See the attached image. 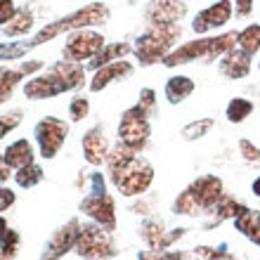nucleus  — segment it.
<instances>
[{"instance_id":"37","label":"nucleus","mask_w":260,"mask_h":260,"mask_svg":"<svg viewBox=\"0 0 260 260\" xmlns=\"http://www.w3.org/2000/svg\"><path fill=\"white\" fill-rule=\"evenodd\" d=\"M234 10L239 17H248L253 12V0H234Z\"/></svg>"},{"instance_id":"16","label":"nucleus","mask_w":260,"mask_h":260,"mask_svg":"<svg viewBox=\"0 0 260 260\" xmlns=\"http://www.w3.org/2000/svg\"><path fill=\"white\" fill-rule=\"evenodd\" d=\"M81 147H83V154H85V161L90 166H102L107 164L109 158V151H111V144L107 140L102 128H92L88 130L81 140Z\"/></svg>"},{"instance_id":"9","label":"nucleus","mask_w":260,"mask_h":260,"mask_svg":"<svg viewBox=\"0 0 260 260\" xmlns=\"http://www.w3.org/2000/svg\"><path fill=\"white\" fill-rule=\"evenodd\" d=\"M232 14H234L232 0H218V3L204 7L201 12H197V17L192 21V31L197 36H206L211 31H218V28L230 24Z\"/></svg>"},{"instance_id":"19","label":"nucleus","mask_w":260,"mask_h":260,"mask_svg":"<svg viewBox=\"0 0 260 260\" xmlns=\"http://www.w3.org/2000/svg\"><path fill=\"white\" fill-rule=\"evenodd\" d=\"M36 158V151H34V144L28 140H14L12 144H7L5 151H3V164H7L10 168H24V166H31Z\"/></svg>"},{"instance_id":"40","label":"nucleus","mask_w":260,"mask_h":260,"mask_svg":"<svg viewBox=\"0 0 260 260\" xmlns=\"http://www.w3.org/2000/svg\"><path fill=\"white\" fill-rule=\"evenodd\" d=\"M251 189H253V194H255V197L260 199V175H258V178L253 180V185H251Z\"/></svg>"},{"instance_id":"23","label":"nucleus","mask_w":260,"mask_h":260,"mask_svg":"<svg viewBox=\"0 0 260 260\" xmlns=\"http://www.w3.org/2000/svg\"><path fill=\"white\" fill-rule=\"evenodd\" d=\"M234 227L239 230L246 239H251L255 246H260V211H244L234 218Z\"/></svg>"},{"instance_id":"17","label":"nucleus","mask_w":260,"mask_h":260,"mask_svg":"<svg viewBox=\"0 0 260 260\" xmlns=\"http://www.w3.org/2000/svg\"><path fill=\"white\" fill-rule=\"evenodd\" d=\"M50 71L62 81L64 90L67 92H71V90H78L83 88L88 81V76H85V67H83L81 62H71V59H59V62H55L52 67H50Z\"/></svg>"},{"instance_id":"13","label":"nucleus","mask_w":260,"mask_h":260,"mask_svg":"<svg viewBox=\"0 0 260 260\" xmlns=\"http://www.w3.org/2000/svg\"><path fill=\"white\" fill-rule=\"evenodd\" d=\"M67 92L62 85V81L57 78L52 71H45V74L31 76L26 83H24V97L26 100H52V97Z\"/></svg>"},{"instance_id":"2","label":"nucleus","mask_w":260,"mask_h":260,"mask_svg":"<svg viewBox=\"0 0 260 260\" xmlns=\"http://www.w3.org/2000/svg\"><path fill=\"white\" fill-rule=\"evenodd\" d=\"M237 36H239V31H227V34H220V36H201V38L187 41L173 50L161 64L173 69V67L189 64L194 59H208V62L220 59L230 50L237 48Z\"/></svg>"},{"instance_id":"30","label":"nucleus","mask_w":260,"mask_h":260,"mask_svg":"<svg viewBox=\"0 0 260 260\" xmlns=\"http://www.w3.org/2000/svg\"><path fill=\"white\" fill-rule=\"evenodd\" d=\"M14 180H17V185L24 187V189H31V187H36L38 182L43 180V168L41 166H24V168H19V171L14 173Z\"/></svg>"},{"instance_id":"34","label":"nucleus","mask_w":260,"mask_h":260,"mask_svg":"<svg viewBox=\"0 0 260 260\" xmlns=\"http://www.w3.org/2000/svg\"><path fill=\"white\" fill-rule=\"evenodd\" d=\"M239 151L244 161L251 166H260V147H255L253 142H248V140H239Z\"/></svg>"},{"instance_id":"11","label":"nucleus","mask_w":260,"mask_h":260,"mask_svg":"<svg viewBox=\"0 0 260 260\" xmlns=\"http://www.w3.org/2000/svg\"><path fill=\"white\" fill-rule=\"evenodd\" d=\"M185 0H149L144 10L147 26H164V24H180L187 17Z\"/></svg>"},{"instance_id":"31","label":"nucleus","mask_w":260,"mask_h":260,"mask_svg":"<svg viewBox=\"0 0 260 260\" xmlns=\"http://www.w3.org/2000/svg\"><path fill=\"white\" fill-rule=\"evenodd\" d=\"M19 251V234L10 230L3 220V260H12Z\"/></svg>"},{"instance_id":"35","label":"nucleus","mask_w":260,"mask_h":260,"mask_svg":"<svg viewBox=\"0 0 260 260\" xmlns=\"http://www.w3.org/2000/svg\"><path fill=\"white\" fill-rule=\"evenodd\" d=\"M137 104L142 107V109H147L149 114H154L156 111V92L151 88H142L140 90V100H137Z\"/></svg>"},{"instance_id":"21","label":"nucleus","mask_w":260,"mask_h":260,"mask_svg":"<svg viewBox=\"0 0 260 260\" xmlns=\"http://www.w3.org/2000/svg\"><path fill=\"white\" fill-rule=\"evenodd\" d=\"M133 52V45L130 43H107L102 50H100V55L95 57V59H90L88 62V69H92V71H97V69L107 67V64L111 62H118V59H125V57Z\"/></svg>"},{"instance_id":"26","label":"nucleus","mask_w":260,"mask_h":260,"mask_svg":"<svg viewBox=\"0 0 260 260\" xmlns=\"http://www.w3.org/2000/svg\"><path fill=\"white\" fill-rule=\"evenodd\" d=\"M251 114H253V102L246 100V97H232V100L227 102L225 116L230 123H241V121H246Z\"/></svg>"},{"instance_id":"18","label":"nucleus","mask_w":260,"mask_h":260,"mask_svg":"<svg viewBox=\"0 0 260 260\" xmlns=\"http://www.w3.org/2000/svg\"><path fill=\"white\" fill-rule=\"evenodd\" d=\"M218 71L230 81H239V78H246L251 74V55H246L244 50L234 48L230 50L227 55L220 57L218 62Z\"/></svg>"},{"instance_id":"15","label":"nucleus","mask_w":260,"mask_h":260,"mask_svg":"<svg viewBox=\"0 0 260 260\" xmlns=\"http://www.w3.org/2000/svg\"><path fill=\"white\" fill-rule=\"evenodd\" d=\"M78 232H81V225H78V220H69L67 225L62 230H57L55 237L48 241V246H45V253H43L41 260H57L62 258L67 251L76 246V239H78Z\"/></svg>"},{"instance_id":"39","label":"nucleus","mask_w":260,"mask_h":260,"mask_svg":"<svg viewBox=\"0 0 260 260\" xmlns=\"http://www.w3.org/2000/svg\"><path fill=\"white\" fill-rule=\"evenodd\" d=\"M12 204H14V192L12 189H7V187H3V189H0V208L7 211Z\"/></svg>"},{"instance_id":"12","label":"nucleus","mask_w":260,"mask_h":260,"mask_svg":"<svg viewBox=\"0 0 260 260\" xmlns=\"http://www.w3.org/2000/svg\"><path fill=\"white\" fill-rule=\"evenodd\" d=\"M189 192L194 194L204 213H213L222 199V180L215 175H201L189 185Z\"/></svg>"},{"instance_id":"38","label":"nucleus","mask_w":260,"mask_h":260,"mask_svg":"<svg viewBox=\"0 0 260 260\" xmlns=\"http://www.w3.org/2000/svg\"><path fill=\"white\" fill-rule=\"evenodd\" d=\"M21 71H24V76H31V74H36V71H38V69H43V62L41 59H26V62H21Z\"/></svg>"},{"instance_id":"25","label":"nucleus","mask_w":260,"mask_h":260,"mask_svg":"<svg viewBox=\"0 0 260 260\" xmlns=\"http://www.w3.org/2000/svg\"><path fill=\"white\" fill-rule=\"evenodd\" d=\"M140 237H142L151 248H164V239H166V230H164V222L158 218H149L144 220L142 227H140Z\"/></svg>"},{"instance_id":"6","label":"nucleus","mask_w":260,"mask_h":260,"mask_svg":"<svg viewBox=\"0 0 260 260\" xmlns=\"http://www.w3.org/2000/svg\"><path fill=\"white\" fill-rule=\"evenodd\" d=\"M100 31L95 28H78V31H69L67 41H64V59L71 62H90L100 55V50L107 45Z\"/></svg>"},{"instance_id":"22","label":"nucleus","mask_w":260,"mask_h":260,"mask_svg":"<svg viewBox=\"0 0 260 260\" xmlns=\"http://www.w3.org/2000/svg\"><path fill=\"white\" fill-rule=\"evenodd\" d=\"M34 12L28 10V7H21L19 12L14 14V19H10L7 24H3V38H19V36H26L31 34V28H34Z\"/></svg>"},{"instance_id":"5","label":"nucleus","mask_w":260,"mask_h":260,"mask_svg":"<svg viewBox=\"0 0 260 260\" xmlns=\"http://www.w3.org/2000/svg\"><path fill=\"white\" fill-rule=\"evenodd\" d=\"M74 251L85 260H104V258H111V255L116 253L114 241H111V237H109V230H104V227L97 225V222H90V225L81 227Z\"/></svg>"},{"instance_id":"33","label":"nucleus","mask_w":260,"mask_h":260,"mask_svg":"<svg viewBox=\"0 0 260 260\" xmlns=\"http://www.w3.org/2000/svg\"><path fill=\"white\" fill-rule=\"evenodd\" d=\"M21 123V111L19 109H12V111H5L3 118H0V135L5 137L7 133H12L17 125Z\"/></svg>"},{"instance_id":"29","label":"nucleus","mask_w":260,"mask_h":260,"mask_svg":"<svg viewBox=\"0 0 260 260\" xmlns=\"http://www.w3.org/2000/svg\"><path fill=\"white\" fill-rule=\"evenodd\" d=\"M173 213H178V215H192L194 218V215H201L204 208L199 206V201L194 199V194L189 192V187H187L185 192L175 199V204H173Z\"/></svg>"},{"instance_id":"27","label":"nucleus","mask_w":260,"mask_h":260,"mask_svg":"<svg viewBox=\"0 0 260 260\" xmlns=\"http://www.w3.org/2000/svg\"><path fill=\"white\" fill-rule=\"evenodd\" d=\"M21 78H24L21 69H3V74H0V100H3V104L12 100L14 88L21 83Z\"/></svg>"},{"instance_id":"4","label":"nucleus","mask_w":260,"mask_h":260,"mask_svg":"<svg viewBox=\"0 0 260 260\" xmlns=\"http://www.w3.org/2000/svg\"><path fill=\"white\" fill-rule=\"evenodd\" d=\"M149 116L151 114L142 109L140 104H133L130 109H125L121 114V123H118V142H123L125 147L135 151H142V147L151 135Z\"/></svg>"},{"instance_id":"3","label":"nucleus","mask_w":260,"mask_h":260,"mask_svg":"<svg viewBox=\"0 0 260 260\" xmlns=\"http://www.w3.org/2000/svg\"><path fill=\"white\" fill-rule=\"evenodd\" d=\"M182 38V26L180 24H164V26H147L140 38L133 45L140 67H151L156 62H164L171 55L178 41Z\"/></svg>"},{"instance_id":"10","label":"nucleus","mask_w":260,"mask_h":260,"mask_svg":"<svg viewBox=\"0 0 260 260\" xmlns=\"http://www.w3.org/2000/svg\"><path fill=\"white\" fill-rule=\"evenodd\" d=\"M81 211L88 215L92 222L102 225L104 230L114 232L116 230V208H114V199L109 194H97L90 192L88 197L81 201Z\"/></svg>"},{"instance_id":"7","label":"nucleus","mask_w":260,"mask_h":260,"mask_svg":"<svg viewBox=\"0 0 260 260\" xmlns=\"http://www.w3.org/2000/svg\"><path fill=\"white\" fill-rule=\"evenodd\" d=\"M34 137H36L38 149H41V156L45 158V161H50V158H55L57 154H59L62 144L67 142L69 123L62 121V118H57V116H45L36 123Z\"/></svg>"},{"instance_id":"41","label":"nucleus","mask_w":260,"mask_h":260,"mask_svg":"<svg viewBox=\"0 0 260 260\" xmlns=\"http://www.w3.org/2000/svg\"><path fill=\"white\" fill-rule=\"evenodd\" d=\"M258 67H260V64H258Z\"/></svg>"},{"instance_id":"36","label":"nucleus","mask_w":260,"mask_h":260,"mask_svg":"<svg viewBox=\"0 0 260 260\" xmlns=\"http://www.w3.org/2000/svg\"><path fill=\"white\" fill-rule=\"evenodd\" d=\"M19 12L14 0H0V24H7L10 19H14V14Z\"/></svg>"},{"instance_id":"20","label":"nucleus","mask_w":260,"mask_h":260,"mask_svg":"<svg viewBox=\"0 0 260 260\" xmlns=\"http://www.w3.org/2000/svg\"><path fill=\"white\" fill-rule=\"evenodd\" d=\"M194 90H197V83H194L189 76L178 74V76H171V78L166 81L164 95L171 104H182L187 97H192Z\"/></svg>"},{"instance_id":"14","label":"nucleus","mask_w":260,"mask_h":260,"mask_svg":"<svg viewBox=\"0 0 260 260\" xmlns=\"http://www.w3.org/2000/svg\"><path fill=\"white\" fill-rule=\"evenodd\" d=\"M133 71H135V67H133L128 59H118V62H111V64H107V67L97 69L95 74H92V78H90L88 88H90V92H102V90L109 88L111 83L128 78Z\"/></svg>"},{"instance_id":"1","label":"nucleus","mask_w":260,"mask_h":260,"mask_svg":"<svg viewBox=\"0 0 260 260\" xmlns=\"http://www.w3.org/2000/svg\"><path fill=\"white\" fill-rule=\"evenodd\" d=\"M107 166L111 173V182L123 197H140L149 189L154 180V168L149 166V161L140 156V151L125 147L123 142L111 147Z\"/></svg>"},{"instance_id":"28","label":"nucleus","mask_w":260,"mask_h":260,"mask_svg":"<svg viewBox=\"0 0 260 260\" xmlns=\"http://www.w3.org/2000/svg\"><path fill=\"white\" fill-rule=\"evenodd\" d=\"M213 125H215V121H213L211 116L197 118V121L187 123L185 128L180 130V135H182V140H187V142H194V140H201V137L208 135V133L213 130Z\"/></svg>"},{"instance_id":"8","label":"nucleus","mask_w":260,"mask_h":260,"mask_svg":"<svg viewBox=\"0 0 260 260\" xmlns=\"http://www.w3.org/2000/svg\"><path fill=\"white\" fill-rule=\"evenodd\" d=\"M109 17H111V10L107 3H88L81 10H76V12L67 14V17H62L57 21H59L62 34H69V31H78V28L102 26V24L109 21Z\"/></svg>"},{"instance_id":"24","label":"nucleus","mask_w":260,"mask_h":260,"mask_svg":"<svg viewBox=\"0 0 260 260\" xmlns=\"http://www.w3.org/2000/svg\"><path fill=\"white\" fill-rule=\"evenodd\" d=\"M237 48L244 50L246 55L255 57L260 52V24H248L237 36Z\"/></svg>"},{"instance_id":"32","label":"nucleus","mask_w":260,"mask_h":260,"mask_svg":"<svg viewBox=\"0 0 260 260\" xmlns=\"http://www.w3.org/2000/svg\"><path fill=\"white\" fill-rule=\"evenodd\" d=\"M90 114V100L85 95H76L71 97V102H69V118L74 121V123H78V121H83V118H88Z\"/></svg>"}]
</instances>
